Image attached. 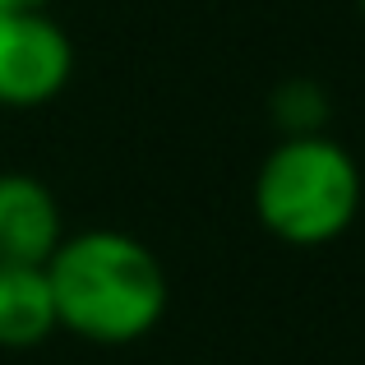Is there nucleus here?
Returning a JSON list of instances; mask_svg holds the SVG:
<instances>
[{
    "label": "nucleus",
    "instance_id": "obj_2",
    "mask_svg": "<svg viewBox=\"0 0 365 365\" xmlns=\"http://www.w3.org/2000/svg\"><path fill=\"white\" fill-rule=\"evenodd\" d=\"M255 213L287 245H329L361 213V167L338 139H277L255 176Z\"/></svg>",
    "mask_w": 365,
    "mask_h": 365
},
{
    "label": "nucleus",
    "instance_id": "obj_6",
    "mask_svg": "<svg viewBox=\"0 0 365 365\" xmlns=\"http://www.w3.org/2000/svg\"><path fill=\"white\" fill-rule=\"evenodd\" d=\"M329 93H324L319 79H305V74H296V79H282L273 88V98H268V116L273 125L282 130V139H301V134H324V125H329Z\"/></svg>",
    "mask_w": 365,
    "mask_h": 365
},
{
    "label": "nucleus",
    "instance_id": "obj_1",
    "mask_svg": "<svg viewBox=\"0 0 365 365\" xmlns=\"http://www.w3.org/2000/svg\"><path fill=\"white\" fill-rule=\"evenodd\" d=\"M56 324L88 342H134L167 310V273L158 255L125 232L65 236L46 259Z\"/></svg>",
    "mask_w": 365,
    "mask_h": 365
},
{
    "label": "nucleus",
    "instance_id": "obj_7",
    "mask_svg": "<svg viewBox=\"0 0 365 365\" xmlns=\"http://www.w3.org/2000/svg\"><path fill=\"white\" fill-rule=\"evenodd\" d=\"M51 0H0V14H33V9H46Z\"/></svg>",
    "mask_w": 365,
    "mask_h": 365
},
{
    "label": "nucleus",
    "instance_id": "obj_5",
    "mask_svg": "<svg viewBox=\"0 0 365 365\" xmlns=\"http://www.w3.org/2000/svg\"><path fill=\"white\" fill-rule=\"evenodd\" d=\"M56 329L46 264H0V347H37Z\"/></svg>",
    "mask_w": 365,
    "mask_h": 365
},
{
    "label": "nucleus",
    "instance_id": "obj_8",
    "mask_svg": "<svg viewBox=\"0 0 365 365\" xmlns=\"http://www.w3.org/2000/svg\"><path fill=\"white\" fill-rule=\"evenodd\" d=\"M356 5H361V14H365V0H356Z\"/></svg>",
    "mask_w": 365,
    "mask_h": 365
},
{
    "label": "nucleus",
    "instance_id": "obj_3",
    "mask_svg": "<svg viewBox=\"0 0 365 365\" xmlns=\"http://www.w3.org/2000/svg\"><path fill=\"white\" fill-rule=\"evenodd\" d=\"M74 74V42L46 9L0 14V107H42Z\"/></svg>",
    "mask_w": 365,
    "mask_h": 365
},
{
    "label": "nucleus",
    "instance_id": "obj_4",
    "mask_svg": "<svg viewBox=\"0 0 365 365\" xmlns=\"http://www.w3.org/2000/svg\"><path fill=\"white\" fill-rule=\"evenodd\" d=\"M61 241L51 190L28 171H0V264H46Z\"/></svg>",
    "mask_w": 365,
    "mask_h": 365
}]
</instances>
